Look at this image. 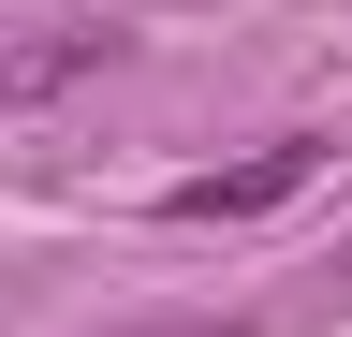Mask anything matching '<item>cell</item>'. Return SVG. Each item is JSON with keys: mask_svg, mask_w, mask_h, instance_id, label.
<instances>
[{"mask_svg": "<svg viewBox=\"0 0 352 337\" xmlns=\"http://www.w3.org/2000/svg\"><path fill=\"white\" fill-rule=\"evenodd\" d=\"M308 176H323V147H264V161H235V176H176V220H264V205H294Z\"/></svg>", "mask_w": 352, "mask_h": 337, "instance_id": "obj_1", "label": "cell"}, {"mask_svg": "<svg viewBox=\"0 0 352 337\" xmlns=\"http://www.w3.org/2000/svg\"><path fill=\"white\" fill-rule=\"evenodd\" d=\"M103 59H118V30H44V45L0 59V103H59L74 73H103Z\"/></svg>", "mask_w": 352, "mask_h": 337, "instance_id": "obj_2", "label": "cell"}, {"mask_svg": "<svg viewBox=\"0 0 352 337\" xmlns=\"http://www.w3.org/2000/svg\"><path fill=\"white\" fill-rule=\"evenodd\" d=\"M132 337H250V323H132Z\"/></svg>", "mask_w": 352, "mask_h": 337, "instance_id": "obj_3", "label": "cell"}, {"mask_svg": "<svg viewBox=\"0 0 352 337\" xmlns=\"http://www.w3.org/2000/svg\"><path fill=\"white\" fill-rule=\"evenodd\" d=\"M338 293H352V249H338Z\"/></svg>", "mask_w": 352, "mask_h": 337, "instance_id": "obj_4", "label": "cell"}]
</instances>
